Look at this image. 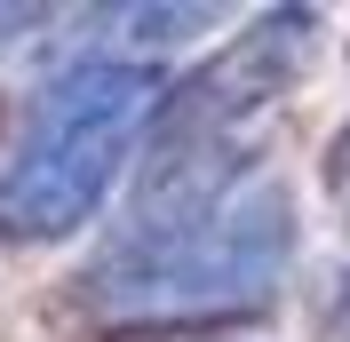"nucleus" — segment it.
I'll return each mask as SVG.
<instances>
[{
  "mask_svg": "<svg viewBox=\"0 0 350 342\" xmlns=\"http://www.w3.org/2000/svg\"><path fill=\"white\" fill-rule=\"evenodd\" d=\"M167 88L135 56H80L32 96L8 168H0V239L8 247H48L96 223L128 168L135 135L159 120Z\"/></svg>",
  "mask_w": 350,
  "mask_h": 342,
  "instance_id": "f03ea898",
  "label": "nucleus"
},
{
  "mask_svg": "<svg viewBox=\"0 0 350 342\" xmlns=\"http://www.w3.org/2000/svg\"><path fill=\"white\" fill-rule=\"evenodd\" d=\"M32 24H48V8H0V48H16Z\"/></svg>",
  "mask_w": 350,
  "mask_h": 342,
  "instance_id": "39448f33",
  "label": "nucleus"
},
{
  "mask_svg": "<svg viewBox=\"0 0 350 342\" xmlns=\"http://www.w3.org/2000/svg\"><path fill=\"white\" fill-rule=\"evenodd\" d=\"M295 263V199L255 175L199 223H120L104 255L80 271V302L111 326H199L262 311Z\"/></svg>",
  "mask_w": 350,
  "mask_h": 342,
  "instance_id": "f257e3e1",
  "label": "nucleus"
},
{
  "mask_svg": "<svg viewBox=\"0 0 350 342\" xmlns=\"http://www.w3.org/2000/svg\"><path fill=\"white\" fill-rule=\"evenodd\" d=\"M319 175H327V199H334V215L350 223V128L327 144V168H319Z\"/></svg>",
  "mask_w": 350,
  "mask_h": 342,
  "instance_id": "20e7f679",
  "label": "nucleus"
},
{
  "mask_svg": "<svg viewBox=\"0 0 350 342\" xmlns=\"http://www.w3.org/2000/svg\"><path fill=\"white\" fill-rule=\"evenodd\" d=\"M334 319H350V271H342V287H334Z\"/></svg>",
  "mask_w": 350,
  "mask_h": 342,
  "instance_id": "423d86ee",
  "label": "nucleus"
},
{
  "mask_svg": "<svg viewBox=\"0 0 350 342\" xmlns=\"http://www.w3.org/2000/svg\"><path fill=\"white\" fill-rule=\"evenodd\" d=\"M310 56H319V16L310 8H271L231 48H215L183 88H167L152 135H231L239 144V128L262 120L286 88L303 80Z\"/></svg>",
  "mask_w": 350,
  "mask_h": 342,
  "instance_id": "7ed1b4c3",
  "label": "nucleus"
}]
</instances>
